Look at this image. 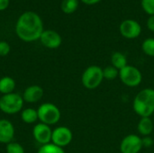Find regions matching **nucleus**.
<instances>
[{"instance_id":"412c9836","label":"nucleus","mask_w":154,"mask_h":153,"mask_svg":"<svg viewBox=\"0 0 154 153\" xmlns=\"http://www.w3.org/2000/svg\"><path fill=\"white\" fill-rule=\"evenodd\" d=\"M142 50L149 57H154V38H147L142 43Z\"/></svg>"},{"instance_id":"6ab92c4d","label":"nucleus","mask_w":154,"mask_h":153,"mask_svg":"<svg viewBox=\"0 0 154 153\" xmlns=\"http://www.w3.org/2000/svg\"><path fill=\"white\" fill-rule=\"evenodd\" d=\"M103 76L104 79L106 80H114L119 77V70L112 65L106 66L103 69Z\"/></svg>"},{"instance_id":"2eb2a0df","label":"nucleus","mask_w":154,"mask_h":153,"mask_svg":"<svg viewBox=\"0 0 154 153\" xmlns=\"http://www.w3.org/2000/svg\"><path fill=\"white\" fill-rule=\"evenodd\" d=\"M14 88H15V81L13 78L5 76L0 78V93L2 95L14 93Z\"/></svg>"},{"instance_id":"b1692460","label":"nucleus","mask_w":154,"mask_h":153,"mask_svg":"<svg viewBox=\"0 0 154 153\" xmlns=\"http://www.w3.org/2000/svg\"><path fill=\"white\" fill-rule=\"evenodd\" d=\"M11 50V47L8 42L5 41H0V56L5 57L9 54Z\"/></svg>"},{"instance_id":"f257e3e1","label":"nucleus","mask_w":154,"mask_h":153,"mask_svg":"<svg viewBox=\"0 0 154 153\" xmlns=\"http://www.w3.org/2000/svg\"><path fill=\"white\" fill-rule=\"evenodd\" d=\"M43 31V23L41 16L32 11L23 12L15 23L16 35L25 42L40 40Z\"/></svg>"},{"instance_id":"7ed1b4c3","label":"nucleus","mask_w":154,"mask_h":153,"mask_svg":"<svg viewBox=\"0 0 154 153\" xmlns=\"http://www.w3.org/2000/svg\"><path fill=\"white\" fill-rule=\"evenodd\" d=\"M103 69L97 65L88 67L81 76V83L85 88L94 90L97 88L103 82Z\"/></svg>"},{"instance_id":"ddd939ff","label":"nucleus","mask_w":154,"mask_h":153,"mask_svg":"<svg viewBox=\"0 0 154 153\" xmlns=\"http://www.w3.org/2000/svg\"><path fill=\"white\" fill-rule=\"evenodd\" d=\"M14 136V124L7 119H0V143L7 144L13 142Z\"/></svg>"},{"instance_id":"39448f33","label":"nucleus","mask_w":154,"mask_h":153,"mask_svg":"<svg viewBox=\"0 0 154 153\" xmlns=\"http://www.w3.org/2000/svg\"><path fill=\"white\" fill-rule=\"evenodd\" d=\"M23 103V96L18 93L3 95L0 97V110L5 115H15L21 112Z\"/></svg>"},{"instance_id":"393cba45","label":"nucleus","mask_w":154,"mask_h":153,"mask_svg":"<svg viewBox=\"0 0 154 153\" xmlns=\"http://www.w3.org/2000/svg\"><path fill=\"white\" fill-rule=\"evenodd\" d=\"M143 142V148H151L154 143L153 139L151 136H145L142 138Z\"/></svg>"},{"instance_id":"c85d7f7f","label":"nucleus","mask_w":154,"mask_h":153,"mask_svg":"<svg viewBox=\"0 0 154 153\" xmlns=\"http://www.w3.org/2000/svg\"><path fill=\"white\" fill-rule=\"evenodd\" d=\"M152 116H153V122H154V113H153V115H152Z\"/></svg>"},{"instance_id":"a878e982","label":"nucleus","mask_w":154,"mask_h":153,"mask_svg":"<svg viewBox=\"0 0 154 153\" xmlns=\"http://www.w3.org/2000/svg\"><path fill=\"white\" fill-rule=\"evenodd\" d=\"M147 27L150 31L154 32V15H151L147 20Z\"/></svg>"},{"instance_id":"f03ea898","label":"nucleus","mask_w":154,"mask_h":153,"mask_svg":"<svg viewBox=\"0 0 154 153\" xmlns=\"http://www.w3.org/2000/svg\"><path fill=\"white\" fill-rule=\"evenodd\" d=\"M133 109L140 117H151L154 113V89H142L135 96L133 102Z\"/></svg>"},{"instance_id":"423d86ee","label":"nucleus","mask_w":154,"mask_h":153,"mask_svg":"<svg viewBox=\"0 0 154 153\" xmlns=\"http://www.w3.org/2000/svg\"><path fill=\"white\" fill-rule=\"evenodd\" d=\"M119 78L126 87H135L142 83L143 74L136 67L127 65L119 71Z\"/></svg>"},{"instance_id":"aec40b11","label":"nucleus","mask_w":154,"mask_h":153,"mask_svg":"<svg viewBox=\"0 0 154 153\" xmlns=\"http://www.w3.org/2000/svg\"><path fill=\"white\" fill-rule=\"evenodd\" d=\"M37 153H65L63 148H60L52 142L42 145Z\"/></svg>"},{"instance_id":"9d476101","label":"nucleus","mask_w":154,"mask_h":153,"mask_svg":"<svg viewBox=\"0 0 154 153\" xmlns=\"http://www.w3.org/2000/svg\"><path fill=\"white\" fill-rule=\"evenodd\" d=\"M51 134L52 130L51 129V126L45 124H36L32 128L33 139L42 145L51 142Z\"/></svg>"},{"instance_id":"cd10ccee","label":"nucleus","mask_w":154,"mask_h":153,"mask_svg":"<svg viewBox=\"0 0 154 153\" xmlns=\"http://www.w3.org/2000/svg\"><path fill=\"white\" fill-rule=\"evenodd\" d=\"M101 0H81L82 3H84L85 5H96L97 3H99Z\"/></svg>"},{"instance_id":"f3484780","label":"nucleus","mask_w":154,"mask_h":153,"mask_svg":"<svg viewBox=\"0 0 154 153\" xmlns=\"http://www.w3.org/2000/svg\"><path fill=\"white\" fill-rule=\"evenodd\" d=\"M21 119L23 123L32 124H34L38 119L37 110L33 108H25L21 112Z\"/></svg>"},{"instance_id":"4be33fe9","label":"nucleus","mask_w":154,"mask_h":153,"mask_svg":"<svg viewBox=\"0 0 154 153\" xmlns=\"http://www.w3.org/2000/svg\"><path fill=\"white\" fill-rule=\"evenodd\" d=\"M5 151L6 153H24V149L23 147L18 143V142H11L9 143L6 144V147H5Z\"/></svg>"},{"instance_id":"6e6552de","label":"nucleus","mask_w":154,"mask_h":153,"mask_svg":"<svg viewBox=\"0 0 154 153\" xmlns=\"http://www.w3.org/2000/svg\"><path fill=\"white\" fill-rule=\"evenodd\" d=\"M142 138L137 134H128L120 143L121 153H139L143 149Z\"/></svg>"},{"instance_id":"bb28decb","label":"nucleus","mask_w":154,"mask_h":153,"mask_svg":"<svg viewBox=\"0 0 154 153\" xmlns=\"http://www.w3.org/2000/svg\"><path fill=\"white\" fill-rule=\"evenodd\" d=\"M10 4V0H0V11L5 10Z\"/></svg>"},{"instance_id":"20e7f679","label":"nucleus","mask_w":154,"mask_h":153,"mask_svg":"<svg viewBox=\"0 0 154 153\" xmlns=\"http://www.w3.org/2000/svg\"><path fill=\"white\" fill-rule=\"evenodd\" d=\"M37 113L40 122L49 126L59 123L61 117L60 110L52 103H42L38 107Z\"/></svg>"},{"instance_id":"f8f14e48","label":"nucleus","mask_w":154,"mask_h":153,"mask_svg":"<svg viewBox=\"0 0 154 153\" xmlns=\"http://www.w3.org/2000/svg\"><path fill=\"white\" fill-rule=\"evenodd\" d=\"M43 89L38 85H32L26 87L23 93V99L29 104H34L39 102L43 96Z\"/></svg>"},{"instance_id":"9b49d317","label":"nucleus","mask_w":154,"mask_h":153,"mask_svg":"<svg viewBox=\"0 0 154 153\" xmlns=\"http://www.w3.org/2000/svg\"><path fill=\"white\" fill-rule=\"evenodd\" d=\"M41 43L48 49H57L61 45L62 38L54 30H44L40 37Z\"/></svg>"},{"instance_id":"0eeeda50","label":"nucleus","mask_w":154,"mask_h":153,"mask_svg":"<svg viewBox=\"0 0 154 153\" xmlns=\"http://www.w3.org/2000/svg\"><path fill=\"white\" fill-rule=\"evenodd\" d=\"M73 139L71 130L66 126H59L52 130L51 142L60 148H65L70 144Z\"/></svg>"},{"instance_id":"5701e85b","label":"nucleus","mask_w":154,"mask_h":153,"mask_svg":"<svg viewBox=\"0 0 154 153\" xmlns=\"http://www.w3.org/2000/svg\"><path fill=\"white\" fill-rule=\"evenodd\" d=\"M143 11L151 15H154V0H142L141 2Z\"/></svg>"},{"instance_id":"dca6fc26","label":"nucleus","mask_w":154,"mask_h":153,"mask_svg":"<svg viewBox=\"0 0 154 153\" xmlns=\"http://www.w3.org/2000/svg\"><path fill=\"white\" fill-rule=\"evenodd\" d=\"M110 60H111V65L116 68L119 71L128 65L126 56L123 52H120V51H115L111 55Z\"/></svg>"},{"instance_id":"a211bd4d","label":"nucleus","mask_w":154,"mask_h":153,"mask_svg":"<svg viewBox=\"0 0 154 153\" xmlns=\"http://www.w3.org/2000/svg\"><path fill=\"white\" fill-rule=\"evenodd\" d=\"M79 7V0H62L60 8L64 14H70L76 12Z\"/></svg>"},{"instance_id":"1a4fd4ad","label":"nucleus","mask_w":154,"mask_h":153,"mask_svg":"<svg viewBox=\"0 0 154 153\" xmlns=\"http://www.w3.org/2000/svg\"><path fill=\"white\" fill-rule=\"evenodd\" d=\"M120 33L126 39H136L142 32V26L137 21L133 19H126L123 21L119 26Z\"/></svg>"},{"instance_id":"4468645a","label":"nucleus","mask_w":154,"mask_h":153,"mask_svg":"<svg viewBox=\"0 0 154 153\" xmlns=\"http://www.w3.org/2000/svg\"><path fill=\"white\" fill-rule=\"evenodd\" d=\"M154 130L153 119L151 117H140L137 124V131L143 136H151Z\"/></svg>"}]
</instances>
